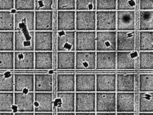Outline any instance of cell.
<instances>
[{"label":"cell","mask_w":153,"mask_h":115,"mask_svg":"<svg viewBox=\"0 0 153 115\" xmlns=\"http://www.w3.org/2000/svg\"><path fill=\"white\" fill-rule=\"evenodd\" d=\"M53 108L56 113H75V92H56Z\"/></svg>","instance_id":"cell-1"},{"label":"cell","mask_w":153,"mask_h":115,"mask_svg":"<svg viewBox=\"0 0 153 115\" xmlns=\"http://www.w3.org/2000/svg\"><path fill=\"white\" fill-rule=\"evenodd\" d=\"M116 92L95 93V113H116Z\"/></svg>","instance_id":"cell-2"},{"label":"cell","mask_w":153,"mask_h":115,"mask_svg":"<svg viewBox=\"0 0 153 115\" xmlns=\"http://www.w3.org/2000/svg\"><path fill=\"white\" fill-rule=\"evenodd\" d=\"M96 51H117V31H96Z\"/></svg>","instance_id":"cell-3"},{"label":"cell","mask_w":153,"mask_h":115,"mask_svg":"<svg viewBox=\"0 0 153 115\" xmlns=\"http://www.w3.org/2000/svg\"><path fill=\"white\" fill-rule=\"evenodd\" d=\"M96 92H75V113H95Z\"/></svg>","instance_id":"cell-4"},{"label":"cell","mask_w":153,"mask_h":115,"mask_svg":"<svg viewBox=\"0 0 153 115\" xmlns=\"http://www.w3.org/2000/svg\"><path fill=\"white\" fill-rule=\"evenodd\" d=\"M34 92H14L13 113H34Z\"/></svg>","instance_id":"cell-5"},{"label":"cell","mask_w":153,"mask_h":115,"mask_svg":"<svg viewBox=\"0 0 153 115\" xmlns=\"http://www.w3.org/2000/svg\"><path fill=\"white\" fill-rule=\"evenodd\" d=\"M75 51H96V31L75 32Z\"/></svg>","instance_id":"cell-6"},{"label":"cell","mask_w":153,"mask_h":115,"mask_svg":"<svg viewBox=\"0 0 153 115\" xmlns=\"http://www.w3.org/2000/svg\"><path fill=\"white\" fill-rule=\"evenodd\" d=\"M116 113H136V93L116 92Z\"/></svg>","instance_id":"cell-7"},{"label":"cell","mask_w":153,"mask_h":115,"mask_svg":"<svg viewBox=\"0 0 153 115\" xmlns=\"http://www.w3.org/2000/svg\"><path fill=\"white\" fill-rule=\"evenodd\" d=\"M96 70V51H75V70L76 71ZM89 72V73H91Z\"/></svg>","instance_id":"cell-8"},{"label":"cell","mask_w":153,"mask_h":115,"mask_svg":"<svg viewBox=\"0 0 153 115\" xmlns=\"http://www.w3.org/2000/svg\"><path fill=\"white\" fill-rule=\"evenodd\" d=\"M76 31H96V11H75Z\"/></svg>","instance_id":"cell-9"},{"label":"cell","mask_w":153,"mask_h":115,"mask_svg":"<svg viewBox=\"0 0 153 115\" xmlns=\"http://www.w3.org/2000/svg\"><path fill=\"white\" fill-rule=\"evenodd\" d=\"M117 31V11H96V31Z\"/></svg>","instance_id":"cell-10"},{"label":"cell","mask_w":153,"mask_h":115,"mask_svg":"<svg viewBox=\"0 0 153 115\" xmlns=\"http://www.w3.org/2000/svg\"><path fill=\"white\" fill-rule=\"evenodd\" d=\"M14 51H34V31H14Z\"/></svg>","instance_id":"cell-11"},{"label":"cell","mask_w":153,"mask_h":115,"mask_svg":"<svg viewBox=\"0 0 153 115\" xmlns=\"http://www.w3.org/2000/svg\"><path fill=\"white\" fill-rule=\"evenodd\" d=\"M137 40L136 31H117V51L137 50Z\"/></svg>","instance_id":"cell-12"},{"label":"cell","mask_w":153,"mask_h":115,"mask_svg":"<svg viewBox=\"0 0 153 115\" xmlns=\"http://www.w3.org/2000/svg\"><path fill=\"white\" fill-rule=\"evenodd\" d=\"M138 51H117V70L127 71L137 69Z\"/></svg>","instance_id":"cell-13"},{"label":"cell","mask_w":153,"mask_h":115,"mask_svg":"<svg viewBox=\"0 0 153 115\" xmlns=\"http://www.w3.org/2000/svg\"><path fill=\"white\" fill-rule=\"evenodd\" d=\"M137 11H117V31H135Z\"/></svg>","instance_id":"cell-14"},{"label":"cell","mask_w":153,"mask_h":115,"mask_svg":"<svg viewBox=\"0 0 153 115\" xmlns=\"http://www.w3.org/2000/svg\"><path fill=\"white\" fill-rule=\"evenodd\" d=\"M34 70V51H14V70Z\"/></svg>","instance_id":"cell-15"},{"label":"cell","mask_w":153,"mask_h":115,"mask_svg":"<svg viewBox=\"0 0 153 115\" xmlns=\"http://www.w3.org/2000/svg\"><path fill=\"white\" fill-rule=\"evenodd\" d=\"M117 68V51H96V71L109 72Z\"/></svg>","instance_id":"cell-16"},{"label":"cell","mask_w":153,"mask_h":115,"mask_svg":"<svg viewBox=\"0 0 153 115\" xmlns=\"http://www.w3.org/2000/svg\"><path fill=\"white\" fill-rule=\"evenodd\" d=\"M34 74L33 73H14V92H34Z\"/></svg>","instance_id":"cell-17"},{"label":"cell","mask_w":153,"mask_h":115,"mask_svg":"<svg viewBox=\"0 0 153 115\" xmlns=\"http://www.w3.org/2000/svg\"><path fill=\"white\" fill-rule=\"evenodd\" d=\"M53 93L34 92V113H53Z\"/></svg>","instance_id":"cell-18"},{"label":"cell","mask_w":153,"mask_h":115,"mask_svg":"<svg viewBox=\"0 0 153 115\" xmlns=\"http://www.w3.org/2000/svg\"><path fill=\"white\" fill-rule=\"evenodd\" d=\"M14 31H34V11H16Z\"/></svg>","instance_id":"cell-19"},{"label":"cell","mask_w":153,"mask_h":115,"mask_svg":"<svg viewBox=\"0 0 153 115\" xmlns=\"http://www.w3.org/2000/svg\"><path fill=\"white\" fill-rule=\"evenodd\" d=\"M75 92H96V74L93 73L75 74Z\"/></svg>","instance_id":"cell-20"},{"label":"cell","mask_w":153,"mask_h":115,"mask_svg":"<svg viewBox=\"0 0 153 115\" xmlns=\"http://www.w3.org/2000/svg\"><path fill=\"white\" fill-rule=\"evenodd\" d=\"M75 32H56V52H75Z\"/></svg>","instance_id":"cell-21"},{"label":"cell","mask_w":153,"mask_h":115,"mask_svg":"<svg viewBox=\"0 0 153 115\" xmlns=\"http://www.w3.org/2000/svg\"><path fill=\"white\" fill-rule=\"evenodd\" d=\"M116 80L115 73H97L96 92H116Z\"/></svg>","instance_id":"cell-22"},{"label":"cell","mask_w":153,"mask_h":115,"mask_svg":"<svg viewBox=\"0 0 153 115\" xmlns=\"http://www.w3.org/2000/svg\"><path fill=\"white\" fill-rule=\"evenodd\" d=\"M54 12L34 11V31H53Z\"/></svg>","instance_id":"cell-23"},{"label":"cell","mask_w":153,"mask_h":115,"mask_svg":"<svg viewBox=\"0 0 153 115\" xmlns=\"http://www.w3.org/2000/svg\"><path fill=\"white\" fill-rule=\"evenodd\" d=\"M137 74L134 73L117 74L116 92H136Z\"/></svg>","instance_id":"cell-24"},{"label":"cell","mask_w":153,"mask_h":115,"mask_svg":"<svg viewBox=\"0 0 153 115\" xmlns=\"http://www.w3.org/2000/svg\"><path fill=\"white\" fill-rule=\"evenodd\" d=\"M75 11H56V32L75 30Z\"/></svg>","instance_id":"cell-25"},{"label":"cell","mask_w":153,"mask_h":115,"mask_svg":"<svg viewBox=\"0 0 153 115\" xmlns=\"http://www.w3.org/2000/svg\"><path fill=\"white\" fill-rule=\"evenodd\" d=\"M53 31H34V51H53Z\"/></svg>","instance_id":"cell-26"},{"label":"cell","mask_w":153,"mask_h":115,"mask_svg":"<svg viewBox=\"0 0 153 115\" xmlns=\"http://www.w3.org/2000/svg\"><path fill=\"white\" fill-rule=\"evenodd\" d=\"M34 76V92H53L54 85V75L53 74L36 73Z\"/></svg>","instance_id":"cell-27"},{"label":"cell","mask_w":153,"mask_h":115,"mask_svg":"<svg viewBox=\"0 0 153 115\" xmlns=\"http://www.w3.org/2000/svg\"><path fill=\"white\" fill-rule=\"evenodd\" d=\"M56 92H75V74L57 73L56 74Z\"/></svg>","instance_id":"cell-28"},{"label":"cell","mask_w":153,"mask_h":115,"mask_svg":"<svg viewBox=\"0 0 153 115\" xmlns=\"http://www.w3.org/2000/svg\"><path fill=\"white\" fill-rule=\"evenodd\" d=\"M53 51H34V70H51L54 68Z\"/></svg>","instance_id":"cell-29"},{"label":"cell","mask_w":153,"mask_h":115,"mask_svg":"<svg viewBox=\"0 0 153 115\" xmlns=\"http://www.w3.org/2000/svg\"><path fill=\"white\" fill-rule=\"evenodd\" d=\"M56 69L75 70V52H56Z\"/></svg>","instance_id":"cell-30"},{"label":"cell","mask_w":153,"mask_h":115,"mask_svg":"<svg viewBox=\"0 0 153 115\" xmlns=\"http://www.w3.org/2000/svg\"><path fill=\"white\" fill-rule=\"evenodd\" d=\"M138 107L139 113H153V92H140Z\"/></svg>","instance_id":"cell-31"},{"label":"cell","mask_w":153,"mask_h":115,"mask_svg":"<svg viewBox=\"0 0 153 115\" xmlns=\"http://www.w3.org/2000/svg\"><path fill=\"white\" fill-rule=\"evenodd\" d=\"M138 36L139 51H153V31H140Z\"/></svg>","instance_id":"cell-32"},{"label":"cell","mask_w":153,"mask_h":115,"mask_svg":"<svg viewBox=\"0 0 153 115\" xmlns=\"http://www.w3.org/2000/svg\"><path fill=\"white\" fill-rule=\"evenodd\" d=\"M140 31H153V11H140L138 14Z\"/></svg>","instance_id":"cell-33"},{"label":"cell","mask_w":153,"mask_h":115,"mask_svg":"<svg viewBox=\"0 0 153 115\" xmlns=\"http://www.w3.org/2000/svg\"><path fill=\"white\" fill-rule=\"evenodd\" d=\"M14 31H0V51H14Z\"/></svg>","instance_id":"cell-34"},{"label":"cell","mask_w":153,"mask_h":115,"mask_svg":"<svg viewBox=\"0 0 153 115\" xmlns=\"http://www.w3.org/2000/svg\"><path fill=\"white\" fill-rule=\"evenodd\" d=\"M14 73L7 71L0 72V92H14Z\"/></svg>","instance_id":"cell-35"},{"label":"cell","mask_w":153,"mask_h":115,"mask_svg":"<svg viewBox=\"0 0 153 115\" xmlns=\"http://www.w3.org/2000/svg\"><path fill=\"white\" fill-rule=\"evenodd\" d=\"M138 91L140 92H153V71L138 74Z\"/></svg>","instance_id":"cell-36"},{"label":"cell","mask_w":153,"mask_h":115,"mask_svg":"<svg viewBox=\"0 0 153 115\" xmlns=\"http://www.w3.org/2000/svg\"><path fill=\"white\" fill-rule=\"evenodd\" d=\"M0 31H14V16L11 11H0Z\"/></svg>","instance_id":"cell-37"},{"label":"cell","mask_w":153,"mask_h":115,"mask_svg":"<svg viewBox=\"0 0 153 115\" xmlns=\"http://www.w3.org/2000/svg\"><path fill=\"white\" fill-rule=\"evenodd\" d=\"M14 92H0V112H13Z\"/></svg>","instance_id":"cell-38"},{"label":"cell","mask_w":153,"mask_h":115,"mask_svg":"<svg viewBox=\"0 0 153 115\" xmlns=\"http://www.w3.org/2000/svg\"><path fill=\"white\" fill-rule=\"evenodd\" d=\"M138 69L140 70H151L153 69V51H139Z\"/></svg>","instance_id":"cell-39"},{"label":"cell","mask_w":153,"mask_h":115,"mask_svg":"<svg viewBox=\"0 0 153 115\" xmlns=\"http://www.w3.org/2000/svg\"><path fill=\"white\" fill-rule=\"evenodd\" d=\"M14 70V51H0V72Z\"/></svg>","instance_id":"cell-40"},{"label":"cell","mask_w":153,"mask_h":115,"mask_svg":"<svg viewBox=\"0 0 153 115\" xmlns=\"http://www.w3.org/2000/svg\"><path fill=\"white\" fill-rule=\"evenodd\" d=\"M139 6L137 0H118L117 1V11H137Z\"/></svg>","instance_id":"cell-41"},{"label":"cell","mask_w":153,"mask_h":115,"mask_svg":"<svg viewBox=\"0 0 153 115\" xmlns=\"http://www.w3.org/2000/svg\"><path fill=\"white\" fill-rule=\"evenodd\" d=\"M75 11H96L97 0H76Z\"/></svg>","instance_id":"cell-42"},{"label":"cell","mask_w":153,"mask_h":115,"mask_svg":"<svg viewBox=\"0 0 153 115\" xmlns=\"http://www.w3.org/2000/svg\"><path fill=\"white\" fill-rule=\"evenodd\" d=\"M117 11V0H97L96 11Z\"/></svg>","instance_id":"cell-43"},{"label":"cell","mask_w":153,"mask_h":115,"mask_svg":"<svg viewBox=\"0 0 153 115\" xmlns=\"http://www.w3.org/2000/svg\"><path fill=\"white\" fill-rule=\"evenodd\" d=\"M55 2L53 0H34V11H53Z\"/></svg>","instance_id":"cell-44"},{"label":"cell","mask_w":153,"mask_h":115,"mask_svg":"<svg viewBox=\"0 0 153 115\" xmlns=\"http://www.w3.org/2000/svg\"><path fill=\"white\" fill-rule=\"evenodd\" d=\"M14 10L16 11H34V0H15Z\"/></svg>","instance_id":"cell-45"},{"label":"cell","mask_w":153,"mask_h":115,"mask_svg":"<svg viewBox=\"0 0 153 115\" xmlns=\"http://www.w3.org/2000/svg\"><path fill=\"white\" fill-rule=\"evenodd\" d=\"M76 0H57L56 1L57 11H75Z\"/></svg>","instance_id":"cell-46"},{"label":"cell","mask_w":153,"mask_h":115,"mask_svg":"<svg viewBox=\"0 0 153 115\" xmlns=\"http://www.w3.org/2000/svg\"><path fill=\"white\" fill-rule=\"evenodd\" d=\"M14 9V0H0V11H11Z\"/></svg>","instance_id":"cell-47"},{"label":"cell","mask_w":153,"mask_h":115,"mask_svg":"<svg viewBox=\"0 0 153 115\" xmlns=\"http://www.w3.org/2000/svg\"><path fill=\"white\" fill-rule=\"evenodd\" d=\"M138 8L140 11H153V1L152 0H140L139 1Z\"/></svg>","instance_id":"cell-48"},{"label":"cell","mask_w":153,"mask_h":115,"mask_svg":"<svg viewBox=\"0 0 153 115\" xmlns=\"http://www.w3.org/2000/svg\"><path fill=\"white\" fill-rule=\"evenodd\" d=\"M34 113H22V112H16L14 115H34Z\"/></svg>","instance_id":"cell-49"},{"label":"cell","mask_w":153,"mask_h":115,"mask_svg":"<svg viewBox=\"0 0 153 115\" xmlns=\"http://www.w3.org/2000/svg\"><path fill=\"white\" fill-rule=\"evenodd\" d=\"M96 113H75V115H95Z\"/></svg>","instance_id":"cell-50"},{"label":"cell","mask_w":153,"mask_h":115,"mask_svg":"<svg viewBox=\"0 0 153 115\" xmlns=\"http://www.w3.org/2000/svg\"><path fill=\"white\" fill-rule=\"evenodd\" d=\"M95 115H116V113H96Z\"/></svg>","instance_id":"cell-51"},{"label":"cell","mask_w":153,"mask_h":115,"mask_svg":"<svg viewBox=\"0 0 153 115\" xmlns=\"http://www.w3.org/2000/svg\"><path fill=\"white\" fill-rule=\"evenodd\" d=\"M116 115H136V113H116Z\"/></svg>","instance_id":"cell-52"},{"label":"cell","mask_w":153,"mask_h":115,"mask_svg":"<svg viewBox=\"0 0 153 115\" xmlns=\"http://www.w3.org/2000/svg\"><path fill=\"white\" fill-rule=\"evenodd\" d=\"M56 115H75V113H57Z\"/></svg>","instance_id":"cell-53"},{"label":"cell","mask_w":153,"mask_h":115,"mask_svg":"<svg viewBox=\"0 0 153 115\" xmlns=\"http://www.w3.org/2000/svg\"><path fill=\"white\" fill-rule=\"evenodd\" d=\"M34 115H53V113H34Z\"/></svg>","instance_id":"cell-54"},{"label":"cell","mask_w":153,"mask_h":115,"mask_svg":"<svg viewBox=\"0 0 153 115\" xmlns=\"http://www.w3.org/2000/svg\"><path fill=\"white\" fill-rule=\"evenodd\" d=\"M0 115H14V113L13 112H7V113L0 112Z\"/></svg>","instance_id":"cell-55"},{"label":"cell","mask_w":153,"mask_h":115,"mask_svg":"<svg viewBox=\"0 0 153 115\" xmlns=\"http://www.w3.org/2000/svg\"><path fill=\"white\" fill-rule=\"evenodd\" d=\"M138 115H153V113H139Z\"/></svg>","instance_id":"cell-56"}]
</instances>
